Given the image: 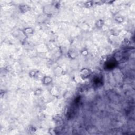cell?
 Wrapping results in <instances>:
<instances>
[{
    "instance_id": "obj_1",
    "label": "cell",
    "mask_w": 135,
    "mask_h": 135,
    "mask_svg": "<svg viewBox=\"0 0 135 135\" xmlns=\"http://www.w3.org/2000/svg\"><path fill=\"white\" fill-rule=\"evenodd\" d=\"M55 7L53 5H48L45 6L43 8V12L46 16H50L55 12Z\"/></svg>"
},
{
    "instance_id": "obj_2",
    "label": "cell",
    "mask_w": 135,
    "mask_h": 135,
    "mask_svg": "<svg viewBox=\"0 0 135 135\" xmlns=\"http://www.w3.org/2000/svg\"><path fill=\"white\" fill-rule=\"evenodd\" d=\"M90 73L91 72L90 71V70L87 68L82 69L81 70V71H80V76L84 79H86L88 78L89 76L90 75Z\"/></svg>"
},
{
    "instance_id": "obj_3",
    "label": "cell",
    "mask_w": 135,
    "mask_h": 135,
    "mask_svg": "<svg viewBox=\"0 0 135 135\" xmlns=\"http://www.w3.org/2000/svg\"><path fill=\"white\" fill-rule=\"evenodd\" d=\"M23 33L25 36H30L34 33V30L31 28H26L23 30Z\"/></svg>"
},
{
    "instance_id": "obj_4",
    "label": "cell",
    "mask_w": 135,
    "mask_h": 135,
    "mask_svg": "<svg viewBox=\"0 0 135 135\" xmlns=\"http://www.w3.org/2000/svg\"><path fill=\"white\" fill-rule=\"evenodd\" d=\"M52 82V78L49 76H44L43 79V82L44 85H49Z\"/></svg>"
},
{
    "instance_id": "obj_5",
    "label": "cell",
    "mask_w": 135,
    "mask_h": 135,
    "mask_svg": "<svg viewBox=\"0 0 135 135\" xmlns=\"http://www.w3.org/2000/svg\"><path fill=\"white\" fill-rule=\"evenodd\" d=\"M20 10L22 13H26L30 10V7L28 5H21L20 7Z\"/></svg>"
},
{
    "instance_id": "obj_6",
    "label": "cell",
    "mask_w": 135,
    "mask_h": 135,
    "mask_svg": "<svg viewBox=\"0 0 135 135\" xmlns=\"http://www.w3.org/2000/svg\"><path fill=\"white\" fill-rule=\"evenodd\" d=\"M103 22L102 20H98V21H97L96 22V26L97 27H98V28H101V27H102V26L103 25Z\"/></svg>"
},
{
    "instance_id": "obj_7",
    "label": "cell",
    "mask_w": 135,
    "mask_h": 135,
    "mask_svg": "<svg viewBox=\"0 0 135 135\" xmlns=\"http://www.w3.org/2000/svg\"><path fill=\"white\" fill-rule=\"evenodd\" d=\"M41 93V90L40 89H38L37 90V91H35V94L37 96L40 95Z\"/></svg>"
}]
</instances>
